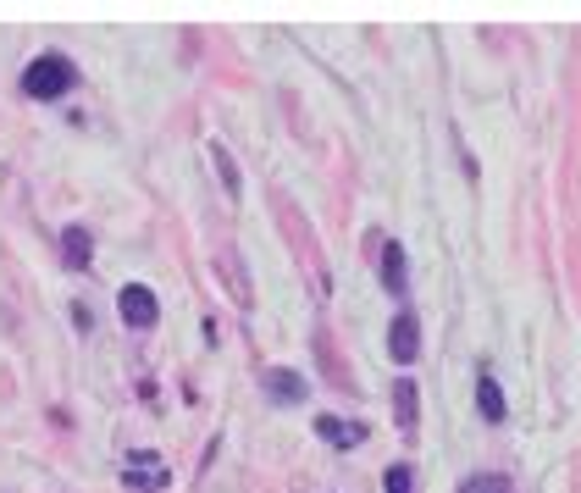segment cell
Here are the masks:
<instances>
[{"label": "cell", "mask_w": 581, "mask_h": 493, "mask_svg": "<svg viewBox=\"0 0 581 493\" xmlns=\"http://www.w3.org/2000/svg\"><path fill=\"white\" fill-rule=\"evenodd\" d=\"M72 84H78V73H72V61L56 56V50H45V56H34L23 67V95L28 100H61Z\"/></svg>", "instance_id": "obj_1"}, {"label": "cell", "mask_w": 581, "mask_h": 493, "mask_svg": "<svg viewBox=\"0 0 581 493\" xmlns=\"http://www.w3.org/2000/svg\"><path fill=\"white\" fill-rule=\"evenodd\" d=\"M117 311H122V322L128 327H155V316H161V305H155V294L144 289V283H128V289L117 294Z\"/></svg>", "instance_id": "obj_2"}, {"label": "cell", "mask_w": 581, "mask_h": 493, "mask_svg": "<svg viewBox=\"0 0 581 493\" xmlns=\"http://www.w3.org/2000/svg\"><path fill=\"white\" fill-rule=\"evenodd\" d=\"M388 355L399 366H410L415 355H421V322H415V316H393V327H388Z\"/></svg>", "instance_id": "obj_3"}, {"label": "cell", "mask_w": 581, "mask_h": 493, "mask_svg": "<svg viewBox=\"0 0 581 493\" xmlns=\"http://www.w3.org/2000/svg\"><path fill=\"white\" fill-rule=\"evenodd\" d=\"M377 250H382V289H388V294H404V289H410V277H404V244L382 239Z\"/></svg>", "instance_id": "obj_4"}, {"label": "cell", "mask_w": 581, "mask_h": 493, "mask_svg": "<svg viewBox=\"0 0 581 493\" xmlns=\"http://www.w3.org/2000/svg\"><path fill=\"white\" fill-rule=\"evenodd\" d=\"M415 416H421V394H415V383H410V377H399V383H393V421H399L404 433H410V427H415Z\"/></svg>", "instance_id": "obj_5"}, {"label": "cell", "mask_w": 581, "mask_h": 493, "mask_svg": "<svg viewBox=\"0 0 581 493\" xmlns=\"http://www.w3.org/2000/svg\"><path fill=\"white\" fill-rule=\"evenodd\" d=\"M316 433L327 438V444H338V449H355L360 438H366V427H355V421H338V416H316Z\"/></svg>", "instance_id": "obj_6"}, {"label": "cell", "mask_w": 581, "mask_h": 493, "mask_svg": "<svg viewBox=\"0 0 581 493\" xmlns=\"http://www.w3.org/2000/svg\"><path fill=\"white\" fill-rule=\"evenodd\" d=\"M89 250H95L89 228H67V233H61V261H67L72 272H83V266H89Z\"/></svg>", "instance_id": "obj_7"}, {"label": "cell", "mask_w": 581, "mask_h": 493, "mask_svg": "<svg viewBox=\"0 0 581 493\" xmlns=\"http://www.w3.org/2000/svg\"><path fill=\"white\" fill-rule=\"evenodd\" d=\"M266 394H272V399H288V405H299V399H305V377L277 366V372H266Z\"/></svg>", "instance_id": "obj_8"}, {"label": "cell", "mask_w": 581, "mask_h": 493, "mask_svg": "<svg viewBox=\"0 0 581 493\" xmlns=\"http://www.w3.org/2000/svg\"><path fill=\"white\" fill-rule=\"evenodd\" d=\"M476 410H482V421H504V388H498L493 377L476 383Z\"/></svg>", "instance_id": "obj_9"}, {"label": "cell", "mask_w": 581, "mask_h": 493, "mask_svg": "<svg viewBox=\"0 0 581 493\" xmlns=\"http://www.w3.org/2000/svg\"><path fill=\"white\" fill-rule=\"evenodd\" d=\"M460 493H515L510 477H493V471H476V477L460 482Z\"/></svg>", "instance_id": "obj_10"}, {"label": "cell", "mask_w": 581, "mask_h": 493, "mask_svg": "<svg viewBox=\"0 0 581 493\" xmlns=\"http://www.w3.org/2000/svg\"><path fill=\"white\" fill-rule=\"evenodd\" d=\"M211 161H216V172H222V183H227V194L238 200V167H233V156H227L222 145H211Z\"/></svg>", "instance_id": "obj_11"}, {"label": "cell", "mask_w": 581, "mask_h": 493, "mask_svg": "<svg viewBox=\"0 0 581 493\" xmlns=\"http://www.w3.org/2000/svg\"><path fill=\"white\" fill-rule=\"evenodd\" d=\"M388 493H410V466H388Z\"/></svg>", "instance_id": "obj_12"}]
</instances>
